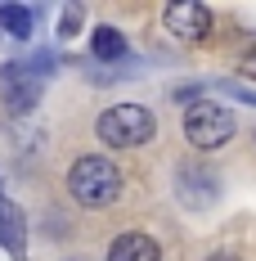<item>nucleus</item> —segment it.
Listing matches in <instances>:
<instances>
[{
	"mask_svg": "<svg viewBox=\"0 0 256 261\" xmlns=\"http://www.w3.org/2000/svg\"><path fill=\"white\" fill-rule=\"evenodd\" d=\"M153 130H157V122L144 104H112L95 122V135L103 144H112V149H139V144L153 140Z\"/></svg>",
	"mask_w": 256,
	"mask_h": 261,
	"instance_id": "f03ea898",
	"label": "nucleus"
},
{
	"mask_svg": "<svg viewBox=\"0 0 256 261\" xmlns=\"http://www.w3.org/2000/svg\"><path fill=\"white\" fill-rule=\"evenodd\" d=\"M77 27H81V9H77V5H68V9L59 14V32H63V36H72Z\"/></svg>",
	"mask_w": 256,
	"mask_h": 261,
	"instance_id": "9d476101",
	"label": "nucleus"
},
{
	"mask_svg": "<svg viewBox=\"0 0 256 261\" xmlns=\"http://www.w3.org/2000/svg\"><path fill=\"white\" fill-rule=\"evenodd\" d=\"M184 140L193 144V149H225L234 140V113L225 104H216V99H193V104L184 108Z\"/></svg>",
	"mask_w": 256,
	"mask_h": 261,
	"instance_id": "7ed1b4c3",
	"label": "nucleus"
},
{
	"mask_svg": "<svg viewBox=\"0 0 256 261\" xmlns=\"http://www.w3.org/2000/svg\"><path fill=\"white\" fill-rule=\"evenodd\" d=\"M0 27L9 32V36H32V9H23V5H0Z\"/></svg>",
	"mask_w": 256,
	"mask_h": 261,
	"instance_id": "1a4fd4ad",
	"label": "nucleus"
},
{
	"mask_svg": "<svg viewBox=\"0 0 256 261\" xmlns=\"http://www.w3.org/2000/svg\"><path fill=\"white\" fill-rule=\"evenodd\" d=\"M68 189H72V198L86 203V207H108V203L122 194V171H117L103 153H86V158L72 162Z\"/></svg>",
	"mask_w": 256,
	"mask_h": 261,
	"instance_id": "f257e3e1",
	"label": "nucleus"
},
{
	"mask_svg": "<svg viewBox=\"0 0 256 261\" xmlns=\"http://www.w3.org/2000/svg\"><path fill=\"white\" fill-rule=\"evenodd\" d=\"M166 27L180 41H203L211 32V9L198 0H176V5H166Z\"/></svg>",
	"mask_w": 256,
	"mask_h": 261,
	"instance_id": "20e7f679",
	"label": "nucleus"
},
{
	"mask_svg": "<svg viewBox=\"0 0 256 261\" xmlns=\"http://www.w3.org/2000/svg\"><path fill=\"white\" fill-rule=\"evenodd\" d=\"M243 72H247V77H256V50L243 54Z\"/></svg>",
	"mask_w": 256,
	"mask_h": 261,
	"instance_id": "9b49d317",
	"label": "nucleus"
},
{
	"mask_svg": "<svg viewBox=\"0 0 256 261\" xmlns=\"http://www.w3.org/2000/svg\"><path fill=\"white\" fill-rule=\"evenodd\" d=\"M108 261H162V248H157L149 234L139 230H126L108 243Z\"/></svg>",
	"mask_w": 256,
	"mask_h": 261,
	"instance_id": "423d86ee",
	"label": "nucleus"
},
{
	"mask_svg": "<svg viewBox=\"0 0 256 261\" xmlns=\"http://www.w3.org/2000/svg\"><path fill=\"white\" fill-rule=\"evenodd\" d=\"M90 50H95V59H103V63H112V59H126V36H122L117 27H95V36H90Z\"/></svg>",
	"mask_w": 256,
	"mask_h": 261,
	"instance_id": "6e6552de",
	"label": "nucleus"
},
{
	"mask_svg": "<svg viewBox=\"0 0 256 261\" xmlns=\"http://www.w3.org/2000/svg\"><path fill=\"white\" fill-rule=\"evenodd\" d=\"M36 81H32V72L27 68H18V63H5L0 68V95H5V104L14 108V113H27V108L36 104Z\"/></svg>",
	"mask_w": 256,
	"mask_h": 261,
	"instance_id": "39448f33",
	"label": "nucleus"
},
{
	"mask_svg": "<svg viewBox=\"0 0 256 261\" xmlns=\"http://www.w3.org/2000/svg\"><path fill=\"white\" fill-rule=\"evenodd\" d=\"M207 261H238V257H234V252H211Z\"/></svg>",
	"mask_w": 256,
	"mask_h": 261,
	"instance_id": "f8f14e48",
	"label": "nucleus"
},
{
	"mask_svg": "<svg viewBox=\"0 0 256 261\" xmlns=\"http://www.w3.org/2000/svg\"><path fill=\"white\" fill-rule=\"evenodd\" d=\"M27 216H23V207H18V203H9V198H0V243H5V248H9V252H14V257L23 261L27 252Z\"/></svg>",
	"mask_w": 256,
	"mask_h": 261,
	"instance_id": "0eeeda50",
	"label": "nucleus"
}]
</instances>
